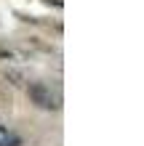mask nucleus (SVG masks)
I'll use <instances>...</instances> for the list:
<instances>
[{
	"mask_svg": "<svg viewBox=\"0 0 144 146\" xmlns=\"http://www.w3.org/2000/svg\"><path fill=\"white\" fill-rule=\"evenodd\" d=\"M29 98L35 101L38 106H43V109H56V96L51 93V88L43 85V82L29 85Z\"/></svg>",
	"mask_w": 144,
	"mask_h": 146,
	"instance_id": "f257e3e1",
	"label": "nucleus"
},
{
	"mask_svg": "<svg viewBox=\"0 0 144 146\" xmlns=\"http://www.w3.org/2000/svg\"><path fill=\"white\" fill-rule=\"evenodd\" d=\"M0 146H19V135L8 130L5 125H0Z\"/></svg>",
	"mask_w": 144,
	"mask_h": 146,
	"instance_id": "f03ea898",
	"label": "nucleus"
}]
</instances>
